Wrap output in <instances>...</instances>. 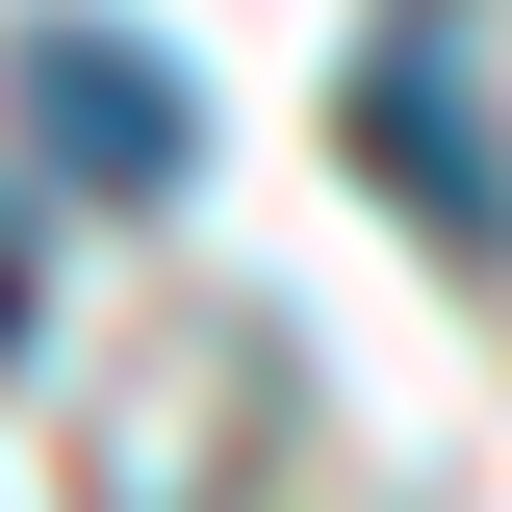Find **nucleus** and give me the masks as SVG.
I'll return each mask as SVG.
<instances>
[{"label":"nucleus","mask_w":512,"mask_h":512,"mask_svg":"<svg viewBox=\"0 0 512 512\" xmlns=\"http://www.w3.org/2000/svg\"><path fill=\"white\" fill-rule=\"evenodd\" d=\"M0 333H26V205H0Z\"/></svg>","instance_id":"nucleus-3"},{"label":"nucleus","mask_w":512,"mask_h":512,"mask_svg":"<svg viewBox=\"0 0 512 512\" xmlns=\"http://www.w3.org/2000/svg\"><path fill=\"white\" fill-rule=\"evenodd\" d=\"M333 128H359V180L410 205L436 256H512V128H487V26H461V0H410V26H359V77H333Z\"/></svg>","instance_id":"nucleus-1"},{"label":"nucleus","mask_w":512,"mask_h":512,"mask_svg":"<svg viewBox=\"0 0 512 512\" xmlns=\"http://www.w3.org/2000/svg\"><path fill=\"white\" fill-rule=\"evenodd\" d=\"M0 128L52 154L77 205H180V180H205V103H180V52H154V26H103V0L0 26Z\"/></svg>","instance_id":"nucleus-2"}]
</instances>
